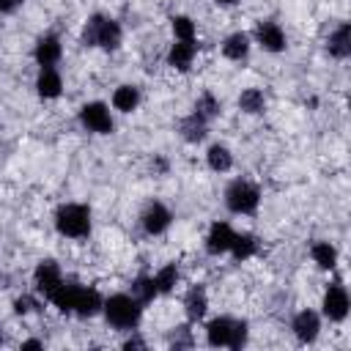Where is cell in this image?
I'll list each match as a JSON object with an SVG mask.
<instances>
[{"instance_id":"22","label":"cell","mask_w":351,"mask_h":351,"mask_svg":"<svg viewBox=\"0 0 351 351\" xmlns=\"http://www.w3.org/2000/svg\"><path fill=\"white\" fill-rule=\"evenodd\" d=\"M184 307H186V315L192 321H200L206 315V307H208V299H206V291L203 288H192L184 299Z\"/></svg>"},{"instance_id":"16","label":"cell","mask_w":351,"mask_h":351,"mask_svg":"<svg viewBox=\"0 0 351 351\" xmlns=\"http://www.w3.org/2000/svg\"><path fill=\"white\" fill-rule=\"evenodd\" d=\"M101 296L96 288H88V285H80L77 291V302H74V313L77 315H96L101 310Z\"/></svg>"},{"instance_id":"35","label":"cell","mask_w":351,"mask_h":351,"mask_svg":"<svg viewBox=\"0 0 351 351\" xmlns=\"http://www.w3.org/2000/svg\"><path fill=\"white\" fill-rule=\"evenodd\" d=\"M219 5H230V3H236V0H217Z\"/></svg>"},{"instance_id":"23","label":"cell","mask_w":351,"mask_h":351,"mask_svg":"<svg viewBox=\"0 0 351 351\" xmlns=\"http://www.w3.org/2000/svg\"><path fill=\"white\" fill-rule=\"evenodd\" d=\"M329 52L335 58H346L351 52V27L348 25H340L332 36H329Z\"/></svg>"},{"instance_id":"6","label":"cell","mask_w":351,"mask_h":351,"mask_svg":"<svg viewBox=\"0 0 351 351\" xmlns=\"http://www.w3.org/2000/svg\"><path fill=\"white\" fill-rule=\"evenodd\" d=\"M80 121L88 132H96V134H110L112 132V115H110V107L101 104V101H88L82 110H80Z\"/></svg>"},{"instance_id":"12","label":"cell","mask_w":351,"mask_h":351,"mask_svg":"<svg viewBox=\"0 0 351 351\" xmlns=\"http://www.w3.org/2000/svg\"><path fill=\"white\" fill-rule=\"evenodd\" d=\"M255 38L266 52H282L285 49V33L277 22H261L255 30Z\"/></svg>"},{"instance_id":"26","label":"cell","mask_w":351,"mask_h":351,"mask_svg":"<svg viewBox=\"0 0 351 351\" xmlns=\"http://www.w3.org/2000/svg\"><path fill=\"white\" fill-rule=\"evenodd\" d=\"M239 107H241L244 112H250V115L263 112V107H266L263 90H258V88H247V90H241V96H239Z\"/></svg>"},{"instance_id":"30","label":"cell","mask_w":351,"mask_h":351,"mask_svg":"<svg viewBox=\"0 0 351 351\" xmlns=\"http://www.w3.org/2000/svg\"><path fill=\"white\" fill-rule=\"evenodd\" d=\"M195 112L200 115V118H206V121H211L217 112H219V101L211 96V93H203L200 99H197V104H195Z\"/></svg>"},{"instance_id":"33","label":"cell","mask_w":351,"mask_h":351,"mask_svg":"<svg viewBox=\"0 0 351 351\" xmlns=\"http://www.w3.org/2000/svg\"><path fill=\"white\" fill-rule=\"evenodd\" d=\"M22 348H41V340H25Z\"/></svg>"},{"instance_id":"21","label":"cell","mask_w":351,"mask_h":351,"mask_svg":"<svg viewBox=\"0 0 351 351\" xmlns=\"http://www.w3.org/2000/svg\"><path fill=\"white\" fill-rule=\"evenodd\" d=\"M206 126H208V121L200 118L197 112H192L189 118L181 121V134H184L186 143H200L206 137Z\"/></svg>"},{"instance_id":"10","label":"cell","mask_w":351,"mask_h":351,"mask_svg":"<svg viewBox=\"0 0 351 351\" xmlns=\"http://www.w3.org/2000/svg\"><path fill=\"white\" fill-rule=\"evenodd\" d=\"M60 52H63V47H60V38H58L55 33L41 36V38L36 41V49H33L36 63H38L41 69H44V66H55V63L60 60Z\"/></svg>"},{"instance_id":"20","label":"cell","mask_w":351,"mask_h":351,"mask_svg":"<svg viewBox=\"0 0 351 351\" xmlns=\"http://www.w3.org/2000/svg\"><path fill=\"white\" fill-rule=\"evenodd\" d=\"M255 250H258V241H255L252 233H233V241H230L228 252H233L236 261H247V258L255 255Z\"/></svg>"},{"instance_id":"28","label":"cell","mask_w":351,"mask_h":351,"mask_svg":"<svg viewBox=\"0 0 351 351\" xmlns=\"http://www.w3.org/2000/svg\"><path fill=\"white\" fill-rule=\"evenodd\" d=\"M156 293H159V288H156L154 277H137V280H134V285H132V296H134L140 304L151 302Z\"/></svg>"},{"instance_id":"11","label":"cell","mask_w":351,"mask_h":351,"mask_svg":"<svg viewBox=\"0 0 351 351\" xmlns=\"http://www.w3.org/2000/svg\"><path fill=\"white\" fill-rule=\"evenodd\" d=\"M233 228L228 222H214L208 228V236H206V250L211 255H225L230 250V241H233Z\"/></svg>"},{"instance_id":"7","label":"cell","mask_w":351,"mask_h":351,"mask_svg":"<svg viewBox=\"0 0 351 351\" xmlns=\"http://www.w3.org/2000/svg\"><path fill=\"white\" fill-rule=\"evenodd\" d=\"M33 282H36V291H41L44 296H49L60 282H63V274H60V266L55 261H41L33 271Z\"/></svg>"},{"instance_id":"24","label":"cell","mask_w":351,"mask_h":351,"mask_svg":"<svg viewBox=\"0 0 351 351\" xmlns=\"http://www.w3.org/2000/svg\"><path fill=\"white\" fill-rule=\"evenodd\" d=\"M206 162H208V167H211L214 173H225V170H230L233 156H230V151H228L225 145H211V148L206 151Z\"/></svg>"},{"instance_id":"9","label":"cell","mask_w":351,"mask_h":351,"mask_svg":"<svg viewBox=\"0 0 351 351\" xmlns=\"http://www.w3.org/2000/svg\"><path fill=\"white\" fill-rule=\"evenodd\" d=\"M170 222H173V214H170V208H167L165 203H151V206L143 211V228H145V233H151V236L165 233V230L170 228Z\"/></svg>"},{"instance_id":"32","label":"cell","mask_w":351,"mask_h":351,"mask_svg":"<svg viewBox=\"0 0 351 351\" xmlns=\"http://www.w3.org/2000/svg\"><path fill=\"white\" fill-rule=\"evenodd\" d=\"M22 0H0V11H14Z\"/></svg>"},{"instance_id":"34","label":"cell","mask_w":351,"mask_h":351,"mask_svg":"<svg viewBox=\"0 0 351 351\" xmlns=\"http://www.w3.org/2000/svg\"><path fill=\"white\" fill-rule=\"evenodd\" d=\"M140 346H143V340H137V337H134V340H126V346H123V348H140Z\"/></svg>"},{"instance_id":"13","label":"cell","mask_w":351,"mask_h":351,"mask_svg":"<svg viewBox=\"0 0 351 351\" xmlns=\"http://www.w3.org/2000/svg\"><path fill=\"white\" fill-rule=\"evenodd\" d=\"M195 52H197L195 41H176L167 52V66H173L176 71H189V66L195 60Z\"/></svg>"},{"instance_id":"19","label":"cell","mask_w":351,"mask_h":351,"mask_svg":"<svg viewBox=\"0 0 351 351\" xmlns=\"http://www.w3.org/2000/svg\"><path fill=\"white\" fill-rule=\"evenodd\" d=\"M137 104H140V90H137L134 85H121V88H115V93H112V107H115V110L132 112Z\"/></svg>"},{"instance_id":"8","label":"cell","mask_w":351,"mask_h":351,"mask_svg":"<svg viewBox=\"0 0 351 351\" xmlns=\"http://www.w3.org/2000/svg\"><path fill=\"white\" fill-rule=\"evenodd\" d=\"M324 315L329 321H343L348 315V293L343 285H329L324 293Z\"/></svg>"},{"instance_id":"29","label":"cell","mask_w":351,"mask_h":351,"mask_svg":"<svg viewBox=\"0 0 351 351\" xmlns=\"http://www.w3.org/2000/svg\"><path fill=\"white\" fill-rule=\"evenodd\" d=\"M170 25H173V36H176V41H195V22H192L189 16L178 14V16L170 19Z\"/></svg>"},{"instance_id":"17","label":"cell","mask_w":351,"mask_h":351,"mask_svg":"<svg viewBox=\"0 0 351 351\" xmlns=\"http://www.w3.org/2000/svg\"><path fill=\"white\" fill-rule=\"evenodd\" d=\"M77 291H80V285H77V282H60V285H58L47 299H49L60 313H74Z\"/></svg>"},{"instance_id":"36","label":"cell","mask_w":351,"mask_h":351,"mask_svg":"<svg viewBox=\"0 0 351 351\" xmlns=\"http://www.w3.org/2000/svg\"><path fill=\"white\" fill-rule=\"evenodd\" d=\"M0 14H3V11H0Z\"/></svg>"},{"instance_id":"18","label":"cell","mask_w":351,"mask_h":351,"mask_svg":"<svg viewBox=\"0 0 351 351\" xmlns=\"http://www.w3.org/2000/svg\"><path fill=\"white\" fill-rule=\"evenodd\" d=\"M222 55L228 60H244L250 55V36L247 33H230L222 41Z\"/></svg>"},{"instance_id":"25","label":"cell","mask_w":351,"mask_h":351,"mask_svg":"<svg viewBox=\"0 0 351 351\" xmlns=\"http://www.w3.org/2000/svg\"><path fill=\"white\" fill-rule=\"evenodd\" d=\"M310 255H313V261H315L318 269H335V263H337V250H335L329 241H318V244H313Z\"/></svg>"},{"instance_id":"5","label":"cell","mask_w":351,"mask_h":351,"mask_svg":"<svg viewBox=\"0 0 351 351\" xmlns=\"http://www.w3.org/2000/svg\"><path fill=\"white\" fill-rule=\"evenodd\" d=\"M258 203H261V192L250 181H233L225 192V206L233 214H252L258 208Z\"/></svg>"},{"instance_id":"15","label":"cell","mask_w":351,"mask_h":351,"mask_svg":"<svg viewBox=\"0 0 351 351\" xmlns=\"http://www.w3.org/2000/svg\"><path fill=\"white\" fill-rule=\"evenodd\" d=\"M318 329H321V321H318V315H315L313 310L296 313V318H293V332H296V337H299L302 343H313V340L318 337Z\"/></svg>"},{"instance_id":"14","label":"cell","mask_w":351,"mask_h":351,"mask_svg":"<svg viewBox=\"0 0 351 351\" xmlns=\"http://www.w3.org/2000/svg\"><path fill=\"white\" fill-rule=\"evenodd\" d=\"M36 90H38L41 99H58L60 90H63V80H60V74H58L52 66H44V69L38 71Z\"/></svg>"},{"instance_id":"3","label":"cell","mask_w":351,"mask_h":351,"mask_svg":"<svg viewBox=\"0 0 351 351\" xmlns=\"http://www.w3.org/2000/svg\"><path fill=\"white\" fill-rule=\"evenodd\" d=\"M206 340L208 346H228V348H241L247 343V321H233L228 315H219L208 321L206 326Z\"/></svg>"},{"instance_id":"2","label":"cell","mask_w":351,"mask_h":351,"mask_svg":"<svg viewBox=\"0 0 351 351\" xmlns=\"http://www.w3.org/2000/svg\"><path fill=\"white\" fill-rule=\"evenodd\" d=\"M55 228L60 236L82 239L90 233V208L82 203H63L55 211Z\"/></svg>"},{"instance_id":"4","label":"cell","mask_w":351,"mask_h":351,"mask_svg":"<svg viewBox=\"0 0 351 351\" xmlns=\"http://www.w3.org/2000/svg\"><path fill=\"white\" fill-rule=\"evenodd\" d=\"M82 44L88 47H101V49H115L121 44V25L110 16H90L82 30Z\"/></svg>"},{"instance_id":"27","label":"cell","mask_w":351,"mask_h":351,"mask_svg":"<svg viewBox=\"0 0 351 351\" xmlns=\"http://www.w3.org/2000/svg\"><path fill=\"white\" fill-rule=\"evenodd\" d=\"M154 282H156L159 293H170V291L176 288V282H178V266H176V263L162 266V269L154 274Z\"/></svg>"},{"instance_id":"1","label":"cell","mask_w":351,"mask_h":351,"mask_svg":"<svg viewBox=\"0 0 351 351\" xmlns=\"http://www.w3.org/2000/svg\"><path fill=\"white\" fill-rule=\"evenodd\" d=\"M101 310H104V318L110 321V326H115V329H134L140 324V315H143L140 302L134 296H129V293L110 296L101 304Z\"/></svg>"},{"instance_id":"31","label":"cell","mask_w":351,"mask_h":351,"mask_svg":"<svg viewBox=\"0 0 351 351\" xmlns=\"http://www.w3.org/2000/svg\"><path fill=\"white\" fill-rule=\"evenodd\" d=\"M14 310H16L19 315L33 313V310H36V299H33V296H19V299L14 302Z\"/></svg>"}]
</instances>
